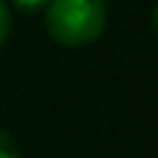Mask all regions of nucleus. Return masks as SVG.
Listing matches in <instances>:
<instances>
[{
  "mask_svg": "<svg viewBox=\"0 0 158 158\" xmlns=\"http://www.w3.org/2000/svg\"><path fill=\"white\" fill-rule=\"evenodd\" d=\"M13 3V8L16 11H21V13H37V11H42V8H48V3L50 0H11Z\"/></svg>",
  "mask_w": 158,
  "mask_h": 158,
  "instance_id": "7ed1b4c3",
  "label": "nucleus"
},
{
  "mask_svg": "<svg viewBox=\"0 0 158 158\" xmlns=\"http://www.w3.org/2000/svg\"><path fill=\"white\" fill-rule=\"evenodd\" d=\"M8 34H11V11H8L6 0H0V48L8 40Z\"/></svg>",
  "mask_w": 158,
  "mask_h": 158,
  "instance_id": "20e7f679",
  "label": "nucleus"
},
{
  "mask_svg": "<svg viewBox=\"0 0 158 158\" xmlns=\"http://www.w3.org/2000/svg\"><path fill=\"white\" fill-rule=\"evenodd\" d=\"M45 29L63 48H85L106 29L103 0H50L45 11Z\"/></svg>",
  "mask_w": 158,
  "mask_h": 158,
  "instance_id": "f257e3e1",
  "label": "nucleus"
},
{
  "mask_svg": "<svg viewBox=\"0 0 158 158\" xmlns=\"http://www.w3.org/2000/svg\"><path fill=\"white\" fill-rule=\"evenodd\" d=\"M150 21H153V32L158 34V6L153 8V19H150Z\"/></svg>",
  "mask_w": 158,
  "mask_h": 158,
  "instance_id": "39448f33",
  "label": "nucleus"
},
{
  "mask_svg": "<svg viewBox=\"0 0 158 158\" xmlns=\"http://www.w3.org/2000/svg\"><path fill=\"white\" fill-rule=\"evenodd\" d=\"M0 158H21L16 140H13L3 127H0Z\"/></svg>",
  "mask_w": 158,
  "mask_h": 158,
  "instance_id": "f03ea898",
  "label": "nucleus"
}]
</instances>
